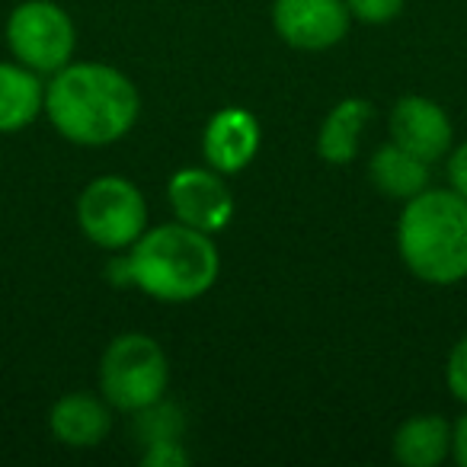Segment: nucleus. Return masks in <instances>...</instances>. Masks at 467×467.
<instances>
[{
    "label": "nucleus",
    "instance_id": "nucleus-1",
    "mask_svg": "<svg viewBox=\"0 0 467 467\" xmlns=\"http://www.w3.org/2000/svg\"><path fill=\"white\" fill-rule=\"evenodd\" d=\"M141 99L122 71L97 61L65 65L46 87V116L67 141L103 148L131 131Z\"/></svg>",
    "mask_w": 467,
    "mask_h": 467
},
{
    "label": "nucleus",
    "instance_id": "nucleus-2",
    "mask_svg": "<svg viewBox=\"0 0 467 467\" xmlns=\"http://www.w3.org/2000/svg\"><path fill=\"white\" fill-rule=\"evenodd\" d=\"M119 269H122L119 282L141 288L148 298L182 305L202 298L218 282L221 256L212 244V234L176 221L144 231L131 244V256L119 263Z\"/></svg>",
    "mask_w": 467,
    "mask_h": 467
},
{
    "label": "nucleus",
    "instance_id": "nucleus-3",
    "mask_svg": "<svg viewBox=\"0 0 467 467\" xmlns=\"http://www.w3.org/2000/svg\"><path fill=\"white\" fill-rule=\"evenodd\" d=\"M400 260L429 285L467 279V199L454 189H422L397 224Z\"/></svg>",
    "mask_w": 467,
    "mask_h": 467
},
{
    "label": "nucleus",
    "instance_id": "nucleus-4",
    "mask_svg": "<svg viewBox=\"0 0 467 467\" xmlns=\"http://www.w3.org/2000/svg\"><path fill=\"white\" fill-rule=\"evenodd\" d=\"M167 381V356L148 333H122L106 346L99 362V390L109 407L141 413L144 407L161 400Z\"/></svg>",
    "mask_w": 467,
    "mask_h": 467
},
{
    "label": "nucleus",
    "instance_id": "nucleus-5",
    "mask_svg": "<svg viewBox=\"0 0 467 467\" xmlns=\"http://www.w3.org/2000/svg\"><path fill=\"white\" fill-rule=\"evenodd\" d=\"M80 231L103 250H125L148 227L141 189L125 176H97L78 199Z\"/></svg>",
    "mask_w": 467,
    "mask_h": 467
},
{
    "label": "nucleus",
    "instance_id": "nucleus-6",
    "mask_svg": "<svg viewBox=\"0 0 467 467\" xmlns=\"http://www.w3.org/2000/svg\"><path fill=\"white\" fill-rule=\"evenodd\" d=\"M7 46L20 65L36 74H55L71 65L78 33L74 20L55 0H26L7 20Z\"/></svg>",
    "mask_w": 467,
    "mask_h": 467
},
{
    "label": "nucleus",
    "instance_id": "nucleus-7",
    "mask_svg": "<svg viewBox=\"0 0 467 467\" xmlns=\"http://www.w3.org/2000/svg\"><path fill=\"white\" fill-rule=\"evenodd\" d=\"M170 205L182 224L202 234H218L234 218V195L218 170L189 167L170 180Z\"/></svg>",
    "mask_w": 467,
    "mask_h": 467
},
{
    "label": "nucleus",
    "instance_id": "nucleus-8",
    "mask_svg": "<svg viewBox=\"0 0 467 467\" xmlns=\"http://www.w3.org/2000/svg\"><path fill=\"white\" fill-rule=\"evenodd\" d=\"M273 23L288 46L324 52L349 33V7L346 0H275Z\"/></svg>",
    "mask_w": 467,
    "mask_h": 467
},
{
    "label": "nucleus",
    "instance_id": "nucleus-9",
    "mask_svg": "<svg viewBox=\"0 0 467 467\" xmlns=\"http://www.w3.org/2000/svg\"><path fill=\"white\" fill-rule=\"evenodd\" d=\"M390 135L394 144L407 148L420 161L432 163L451 148V119L429 97H400L390 109Z\"/></svg>",
    "mask_w": 467,
    "mask_h": 467
},
{
    "label": "nucleus",
    "instance_id": "nucleus-10",
    "mask_svg": "<svg viewBox=\"0 0 467 467\" xmlns=\"http://www.w3.org/2000/svg\"><path fill=\"white\" fill-rule=\"evenodd\" d=\"M202 150H205L208 167H214L218 173H241L254 163L260 150V122L254 112L237 109V106L218 109L205 125Z\"/></svg>",
    "mask_w": 467,
    "mask_h": 467
},
{
    "label": "nucleus",
    "instance_id": "nucleus-11",
    "mask_svg": "<svg viewBox=\"0 0 467 467\" xmlns=\"http://www.w3.org/2000/svg\"><path fill=\"white\" fill-rule=\"evenodd\" d=\"M48 426L67 448H97L112 426L106 397L93 394H65L48 413Z\"/></svg>",
    "mask_w": 467,
    "mask_h": 467
},
{
    "label": "nucleus",
    "instance_id": "nucleus-12",
    "mask_svg": "<svg viewBox=\"0 0 467 467\" xmlns=\"http://www.w3.org/2000/svg\"><path fill=\"white\" fill-rule=\"evenodd\" d=\"M371 116H375L371 103L358 97H349L333 106L317 135L320 157H324L327 163H333V167H346V163L356 161L358 141H362V131H365V125L371 122Z\"/></svg>",
    "mask_w": 467,
    "mask_h": 467
},
{
    "label": "nucleus",
    "instance_id": "nucleus-13",
    "mask_svg": "<svg viewBox=\"0 0 467 467\" xmlns=\"http://www.w3.org/2000/svg\"><path fill=\"white\" fill-rule=\"evenodd\" d=\"M46 112V87L26 65L0 61V131H20Z\"/></svg>",
    "mask_w": 467,
    "mask_h": 467
},
{
    "label": "nucleus",
    "instance_id": "nucleus-14",
    "mask_svg": "<svg viewBox=\"0 0 467 467\" xmlns=\"http://www.w3.org/2000/svg\"><path fill=\"white\" fill-rule=\"evenodd\" d=\"M368 173L375 189L388 199H413L429 186V163L394 141L375 150Z\"/></svg>",
    "mask_w": 467,
    "mask_h": 467
},
{
    "label": "nucleus",
    "instance_id": "nucleus-15",
    "mask_svg": "<svg viewBox=\"0 0 467 467\" xmlns=\"http://www.w3.org/2000/svg\"><path fill=\"white\" fill-rule=\"evenodd\" d=\"M394 454L407 467H435L451 454V426L441 416H413L394 435Z\"/></svg>",
    "mask_w": 467,
    "mask_h": 467
},
{
    "label": "nucleus",
    "instance_id": "nucleus-16",
    "mask_svg": "<svg viewBox=\"0 0 467 467\" xmlns=\"http://www.w3.org/2000/svg\"><path fill=\"white\" fill-rule=\"evenodd\" d=\"M138 429H141L144 445L150 441H163V439H176L180 435V410L167 407V403H150V407L141 410V420H138Z\"/></svg>",
    "mask_w": 467,
    "mask_h": 467
},
{
    "label": "nucleus",
    "instance_id": "nucleus-17",
    "mask_svg": "<svg viewBox=\"0 0 467 467\" xmlns=\"http://www.w3.org/2000/svg\"><path fill=\"white\" fill-rule=\"evenodd\" d=\"M346 7L362 23H388L403 10V0H346Z\"/></svg>",
    "mask_w": 467,
    "mask_h": 467
},
{
    "label": "nucleus",
    "instance_id": "nucleus-18",
    "mask_svg": "<svg viewBox=\"0 0 467 467\" xmlns=\"http://www.w3.org/2000/svg\"><path fill=\"white\" fill-rule=\"evenodd\" d=\"M445 378H448V390H451L461 403H467V337L454 343L451 356H448Z\"/></svg>",
    "mask_w": 467,
    "mask_h": 467
},
{
    "label": "nucleus",
    "instance_id": "nucleus-19",
    "mask_svg": "<svg viewBox=\"0 0 467 467\" xmlns=\"http://www.w3.org/2000/svg\"><path fill=\"white\" fill-rule=\"evenodd\" d=\"M144 464L148 467H180L189 464V454L182 451V445L176 439H163V441H150L144 448Z\"/></svg>",
    "mask_w": 467,
    "mask_h": 467
},
{
    "label": "nucleus",
    "instance_id": "nucleus-20",
    "mask_svg": "<svg viewBox=\"0 0 467 467\" xmlns=\"http://www.w3.org/2000/svg\"><path fill=\"white\" fill-rule=\"evenodd\" d=\"M448 182H451L454 192H461L467 199V141L448 161Z\"/></svg>",
    "mask_w": 467,
    "mask_h": 467
},
{
    "label": "nucleus",
    "instance_id": "nucleus-21",
    "mask_svg": "<svg viewBox=\"0 0 467 467\" xmlns=\"http://www.w3.org/2000/svg\"><path fill=\"white\" fill-rule=\"evenodd\" d=\"M451 454L461 467H467V413L451 426Z\"/></svg>",
    "mask_w": 467,
    "mask_h": 467
}]
</instances>
